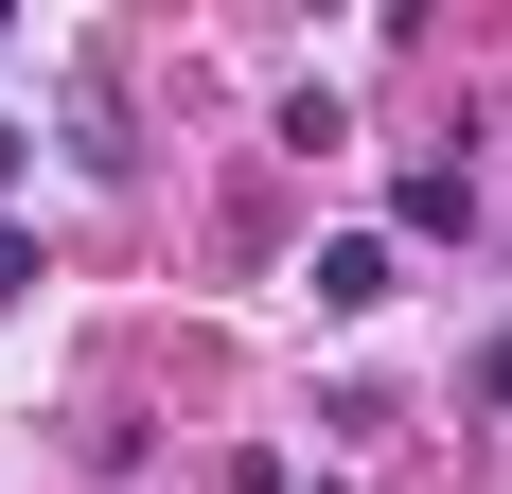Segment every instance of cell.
Segmentation results:
<instances>
[{"label":"cell","instance_id":"cell-1","mask_svg":"<svg viewBox=\"0 0 512 494\" xmlns=\"http://www.w3.org/2000/svg\"><path fill=\"white\" fill-rule=\"evenodd\" d=\"M389 300H407V247H389V230H336V247H318V318H389Z\"/></svg>","mask_w":512,"mask_h":494},{"label":"cell","instance_id":"cell-2","mask_svg":"<svg viewBox=\"0 0 512 494\" xmlns=\"http://www.w3.org/2000/svg\"><path fill=\"white\" fill-rule=\"evenodd\" d=\"M477 230V159H407V195H389V247H460Z\"/></svg>","mask_w":512,"mask_h":494},{"label":"cell","instance_id":"cell-3","mask_svg":"<svg viewBox=\"0 0 512 494\" xmlns=\"http://www.w3.org/2000/svg\"><path fill=\"white\" fill-rule=\"evenodd\" d=\"M0 300H36V230H18V212H0Z\"/></svg>","mask_w":512,"mask_h":494},{"label":"cell","instance_id":"cell-4","mask_svg":"<svg viewBox=\"0 0 512 494\" xmlns=\"http://www.w3.org/2000/svg\"><path fill=\"white\" fill-rule=\"evenodd\" d=\"M18 159H36V124H0V195H18Z\"/></svg>","mask_w":512,"mask_h":494},{"label":"cell","instance_id":"cell-5","mask_svg":"<svg viewBox=\"0 0 512 494\" xmlns=\"http://www.w3.org/2000/svg\"><path fill=\"white\" fill-rule=\"evenodd\" d=\"M477 389H512V336H495V353H477Z\"/></svg>","mask_w":512,"mask_h":494},{"label":"cell","instance_id":"cell-6","mask_svg":"<svg viewBox=\"0 0 512 494\" xmlns=\"http://www.w3.org/2000/svg\"><path fill=\"white\" fill-rule=\"evenodd\" d=\"M301 494H354V477H301Z\"/></svg>","mask_w":512,"mask_h":494}]
</instances>
